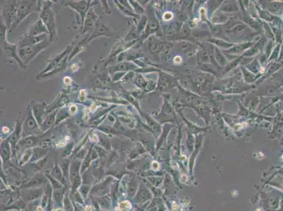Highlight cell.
<instances>
[{
  "label": "cell",
  "mask_w": 283,
  "mask_h": 211,
  "mask_svg": "<svg viewBox=\"0 0 283 211\" xmlns=\"http://www.w3.org/2000/svg\"><path fill=\"white\" fill-rule=\"evenodd\" d=\"M63 205L64 210L65 211H75L73 202H71V199H70V196H69L68 194L66 193L65 194V196H64Z\"/></svg>",
  "instance_id": "cell-31"
},
{
  "label": "cell",
  "mask_w": 283,
  "mask_h": 211,
  "mask_svg": "<svg viewBox=\"0 0 283 211\" xmlns=\"http://www.w3.org/2000/svg\"><path fill=\"white\" fill-rule=\"evenodd\" d=\"M173 15L171 12H166V13H165L164 15V19L165 21H169L171 19V18H173Z\"/></svg>",
  "instance_id": "cell-38"
},
{
  "label": "cell",
  "mask_w": 283,
  "mask_h": 211,
  "mask_svg": "<svg viewBox=\"0 0 283 211\" xmlns=\"http://www.w3.org/2000/svg\"><path fill=\"white\" fill-rule=\"evenodd\" d=\"M57 189V190L53 191V200L58 204H63L64 196H65V191H63L62 189Z\"/></svg>",
  "instance_id": "cell-26"
},
{
  "label": "cell",
  "mask_w": 283,
  "mask_h": 211,
  "mask_svg": "<svg viewBox=\"0 0 283 211\" xmlns=\"http://www.w3.org/2000/svg\"><path fill=\"white\" fill-rule=\"evenodd\" d=\"M82 185V177L81 174H79L77 177L74 179V180L71 181V192L70 196H73L75 192L78 190L80 186Z\"/></svg>",
  "instance_id": "cell-25"
},
{
  "label": "cell",
  "mask_w": 283,
  "mask_h": 211,
  "mask_svg": "<svg viewBox=\"0 0 283 211\" xmlns=\"http://www.w3.org/2000/svg\"><path fill=\"white\" fill-rule=\"evenodd\" d=\"M33 113L35 117L37 123L41 126L44 121V117L45 115V108L42 105H36L33 108Z\"/></svg>",
  "instance_id": "cell-15"
},
{
  "label": "cell",
  "mask_w": 283,
  "mask_h": 211,
  "mask_svg": "<svg viewBox=\"0 0 283 211\" xmlns=\"http://www.w3.org/2000/svg\"><path fill=\"white\" fill-rule=\"evenodd\" d=\"M44 194L43 189L34 188L30 189L27 194V200L29 202H32L40 199Z\"/></svg>",
  "instance_id": "cell-18"
},
{
  "label": "cell",
  "mask_w": 283,
  "mask_h": 211,
  "mask_svg": "<svg viewBox=\"0 0 283 211\" xmlns=\"http://www.w3.org/2000/svg\"><path fill=\"white\" fill-rule=\"evenodd\" d=\"M51 175H52L54 178H55L56 180L59 181L61 183H62L63 185H66V183H67L68 181L66 180L65 177H64L62 170H61L60 166H58L57 163H54V166H53L52 171H51Z\"/></svg>",
  "instance_id": "cell-16"
},
{
  "label": "cell",
  "mask_w": 283,
  "mask_h": 211,
  "mask_svg": "<svg viewBox=\"0 0 283 211\" xmlns=\"http://www.w3.org/2000/svg\"><path fill=\"white\" fill-rule=\"evenodd\" d=\"M136 190H137V185H136V181L135 180L134 178H132L131 180H130L129 184H128V196H131L132 197L134 196Z\"/></svg>",
  "instance_id": "cell-32"
},
{
  "label": "cell",
  "mask_w": 283,
  "mask_h": 211,
  "mask_svg": "<svg viewBox=\"0 0 283 211\" xmlns=\"http://www.w3.org/2000/svg\"><path fill=\"white\" fill-rule=\"evenodd\" d=\"M60 167L63 174L64 177L67 181H70V161H65L60 165Z\"/></svg>",
  "instance_id": "cell-29"
},
{
  "label": "cell",
  "mask_w": 283,
  "mask_h": 211,
  "mask_svg": "<svg viewBox=\"0 0 283 211\" xmlns=\"http://www.w3.org/2000/svg\"><path fill=\"white\" fill-rule=\"evenodd\" d=\"M77 111V107L76 106H71L69 109V113L71 115H73L76 113Z\"/></svg>",
  "instance_id": "cell-39"
},
{
  "label": "cell",
  "mask_w": 283,
  "mask_h": 211,
  "mask_svg": "<svg viewBox=\"0 0 283 211\" xmlns=\"http://www.w3.org/2000/svg\"><path fill=\"white\" fill-rule=\"evenodd\" d=\"M181 61V58L180 57H177L175 58V63H180Z\"/></svg>",
  "instance_id": "cell-40"
},
{
  "label": "cell",
  "mask_w": 283,
  "mask_h": 211,
  "mask_svg": "<svg viewBox=\"0 0 283 211\" xmlns=\"http://www.w3.org/2000/svg\"><path fill=\"white\" fill-rule=\"evenodd\" d=\"M92 161H94V158H93L92 156V149L90 148V149L88 151V153L87 154L86 156H85V159L83 162H82V164L81 165V174L82 175L85 172V171L86 170L88 167H90V164H91V162Z\"/></svg>",
  "instance_id": "cell-20"
},
{
  "label": "cell",
  "mask_w": 283,
  "mask_h": 211,
  "mask_svg": "<svg viewBox=\"0 0 283 211\" xmlns=\"http://www.w3.org/2000/svg\"><path fill=\"white\" fill-rule=\"evenodd\" d=\"M54 211H65V210H64L63 208H56V209L54 210Z\"/></svg>",
  "instance_id": "cell-41"
},
{
  "label": "cell",
  "mask_w": 283,
  "mask_h": 211,
  "mask_svg": "<svg viewBox=\"0 0 283 211\" xmlns=\"http://www.w3.org/2000/svg\"><path fill=\"white\" fill-rule=\"evenodd\" d=\"M97 202L99 204V207H100L101 209L104 210H108L109 209H110L111 200L109 199L107 196H103L100 198V199H98Z\"/></svg>",
  "instance_id": "cell-28"
},
{
  "label": "cell",
  "mask_w": 283,
  "mask_h": 211,
  "mask_svg": "<svg viewBox=\"0 0 283 211\" xmlns=\"http://www.w3.org/2000/svg\"><path fill=\"white\" fill-rule=\"evenodd\" d=\"M9 140L2 141L1 144V158L4 165H8L11 157V148Z\"/></svg>",
  "instance_id": "cell-12"
},
{
  "label": "cell",
  "mask_w": 283,
  "mask_h": 211,
  "mask_svg": "<svg viewBox=\"0 0 283 211\" xmlns=\"http://www.w3.org/2000/svg\"><path fill=\"white\" fill-rule=\"evenodd\" d=\"M45 176L48 180L49 181V182L52 185V187L53 188L54 190H57V189H61L64 187V185L61 183L59 181H58L57 180H56L55 178H54L51 175V172H46L45 173Z\"/></svg>",
  "instance_id": "cell-23"
},
{
  "label": "cell",
  "mask_w": 283,
  "mask_h": 211,
  "mask_svg": "<svg viewBox=\"0 0 283 211\" xmlns=\"http://www.w3.org/2000/svg\"><path fill=\"white\" fill-rule=\"evenodd\" d=\"M71 198L72 197H73L74 198V200H75V201H76V203H78V204H84V199H83V197L82 196V195L80 194V192L78 191H77L75 192V194L73 196H71Z\"/></svg>",
  "instance_id": "cell-35"
},
{
  "label": "cell",
  "mask_w": 283,
  "mask_h": 211,
  "mask_svg": "<svg viewBox=\"0 0 283 211\" xmlns=\"http://www.w3.org/2000/svg\"><path fill=\"white\" fill-rule=\"evenodd\" d=\"M97 20V16L94 12L92 8H91L89 11H88L87 14L86 15L85 19V24H84V33H88V32H91L94 27L96 21Z\"/></svg>",
  "instance_id": "cell-10"
},
{
  "label": "cell",
  "mask_w": 283,
  "mask_h": 211,
  "mask_svg": "<svg viewBox=\"0 0 283 211\" xmlns=\"http://www.w3.org/2000/svg\"><path fill=\"white\" fill-rule=\"evenodd\" d=\"M66 4H68L69 7L73 8L74 10L78 11L80 15L81 16L82 21H84L85 16H86L87 14V11L89 9L90 2L87 1H79V2H73V1H67L66 2Z\"/></svg>",
  "instance_id": "cell-6"
},
{
  "label": "cell",
  "mask_w": 283,
  "mask_h": 211,
  "mask_svg": "<svg viewBox=\"0 0 283 211\" xmlns=\"http://www.w3.org/2000/svg\"><path fill=\"white\" fill-rule=\"evenodd\" d=\"M111 181H112V177H109L106 179V180L104 181V182H101L100 184H97V185L94 186L91 189L90 194H95L99 193V192H101V191H103L104 190H105L106 187H107L108 184L110 183Z\"/></svg>",
  "instance_id": "cell-21"
},
{
  "label": "cell",
  "mask_w": 283,
  "mask_h": 211,
  "mask_svg": "<svg viewBox=\"0 0 283 211\" xmlns=\"http://www.w3.org/2000/svg\"><path fill=\"white\" fill-rule=\"evenodd\" d=\"M120 207L123 208V209H130L131 208V204L128 201H124L121 203Z\"/></svg>",
  "instance_id": "cell-37"
},
{
  "label": "cell",
  "mask_w": 283,
  "mask_h": 211,
  "mask_svg": "<svg viewBox=\"0 0 283 211\" xmlns=\"http://www.w3.org/2000/svg\"><path fill=\"white\" fill-rule=\"evenodd\" d=\"M49 33L46 26L44 25V23L42 22L41 19H39L37 21V22L34 24L33 25H32V27L29 30V32L27 35L28 36H38L42 34H47Z\"/></svg>",
  "instance_id": "cell-9"
},
{
  "label": "cell",
  "mask_w": 283,
  "mask_h": 211,
  "mask_svg": "<svg viewBox=\"0 0 283 211\" xmlns=\"http://www.w3.org/2000/svg\"><path fill=\"white\" fill-rule=\"evenodd\" d=\"M39 125L37 123L35 117L33 113L31 111H29L28 116L26 117V121L23 123V132H28V131L33 130L38 128Z\"/></svg>",
  "instance_id": "cell-11"
},
{
  "label": "cell",
  "mask_w": 283,
  "mask_h": 211,
  "mask_svg": "<svg viewBox=\"0 0 283 211\" xmlns=\"http://www.w3.org/2000/svg\"><path fill=\"white\" fill-rule=\"evenodd\" d=\"M36 2L35 1H18L17 16L11 29H14L17 27L18 24L30 13L40 10Z\"/></svg>",
  "instance_id": "cell-3"
},
{
  "label": "cell",
  "mask_w": 283,
  "mask_h": 211,
  "mask_svg": "<svg viewBox=\"0 0 283 211\" xmlns=\"http://www.w3.org/2000/svg\"><path fill=\"white\" fill-rule=\"evenodd\" d=\"M80 194L82 195V196L83 197L84 199H87V194L89 193L90 191H91L90 189V185H87V184H82V185L80 186V188L78 190Z\"/></svg>",
  "instance_id": "cell-33"
},
{
  "label": "cell",
  "mask_w": 283,
  "mask_h": 211,
  "mask_svg": "<svg viewBox=\"0 0 283 211\" xmlns=\"http://www.w3.org/2000/svg\"><path fill=\"white\" fill-rule=\"evenodd\" d=\"M49 40H44L41 43L35 45H28L23 47H18V56L25 66L28 65L30 61L35 57L42 50L44 49L50 44Z\"/></svg>",
  "instance_id": "cell-2"
},
{
  "label": "cell",
  "mask_w": 283,
  "mask_h": 211,
  "mask_svg": "<svg viewBox=\"0 0 283 211\" xmlns=\"http://www.w3.org/2000/svg\"><path fill=\"white\" fill-rule=\"evenodd\" d=\"M33 155V149H27L24 152L22 158L19 161L20 165H23L28 161H30V159Z\"/></svg>",
  "instance_id": "cell-30"
},
{
  "label": "cell",
  "mask_w": 283,
  "mask_h": 211,
  "mask_svg": "<svg viewBox=\"0 0 283 211\" xmlns=\"http://www.w3.org/2000/svg\"><path fill=\"white\" fill-rule=\"evenodd\" d=\"M47 161L48 158L45 157L38 161L33 163H32V168H33L34 172H39L41 170H42V168L44 167L45 165H47Z\"/></svg>",
  "instance_id": "cell-27"
},
{
  "label": "cell",
  "mask_w": 283,
  "mask_h": 211,
  "mask_svg": "<svg viewBox=\"0 0 283 211\" xmlns=\"http://www.w3.org/2000/svg\"><path fill=\"white\" fill-rule=\"evenodd\" d=\"M22 122L23 121L18 120L16 122V127L14 132H13V134L11 135V137L9 139V142L12 145H13V147H14L16 144L17 143V141L19 140V138L21 137V132H22V127L23 126V125H22Z\"/></svg>",
  "instance_id": "cell-14"
},
{
  "label": "cell",
  "mask_w": 283,
  "mask_h": 211,
  "mask_svg": "<svg viewBox=\"0 0 283 211\" xmlns=\"http://www.w3.org/2000/svg\"><path fill=\"white\" fill-rule=\"evenodd\" d=\"M47 152L48 150H47V149L40 147L34 148L33 149V155H32V158L30 162L35 163L44 158L46 157Z\"/></svg>",
  "instance_id": "cell-17"
},
{
  "label": "cell",
  "mask_w": 283,
  "mask_h": 211,
  "mask_svg": "<svg viewBox=\"0 0 283 211\" xmlns=\"http://www.w3.org/2000/svg\"><path fill=\"white\" fill-rule=\"evenodd\" d=\"M72 49H73V46H72V45H70V46H68L65 50H64V52L61 53L59 55L57 56V57L53 58V59L49 63H48V66H47L46 68H45L44 70L42 72L40 75H43L45 73L47 74L48 73H49V72H51V71H53L54 69L57 68V66L59 65L61 61H63V58L66 57V56L68 55V54L70 53Z\"/></svg>",
  "instance_id": "cell-5"
},
{
  "label": "cell",
  "mask_w": 283,
  "mask_h": 211,
  "mask_svg": "<svg viewBox=\"0 0 283 211\" xmlns=\"http://www.w3.org/2000/svg\"><path fill=\"white\" fill-rule=\"evenodd\" d=\"M47 181V179L46 177V176L40 174V173H37V174H36L35 176H34L27 184H25V185H23L22 188L24 189L37 188V186H39L42 185V184H46Z\"/></svg>",
  "instance_id": "cell-8"
},
{
  "label": "cell",
  "mask_w": 283,
  "mask_h": 211,
  "mask_svg": "<svg viewBox=\"0 0 283 211\" xmlns=\"http://www.w3.org/2000/svg\"><path fill=\"white\" fill-rule=\"evenodd\" d=\"M95 151H97V153L98 154V156H100V157H105L106 156V151L102 147L95 146Z\"/></svg>",
  "instance_id": "cell-36"
},
{
  "label": "cell",
  "mask_w": 283,
  "mask_h": 211,
  "mask_svg": "<svg viewBox=\"0 0 283 211\" xmlns=\"http://www.w3.org/2000/svg\"><path fill=\"white\" fill-rule=\"evenodd\" d=\"M81 165L80 161H75L71 164L70 181H72L79 174H81Z\"/></svg>",
  "instance_id": "cell-19"
},
{
  "label": "cell",
  "mask_w": 283,
  "mask_h": 211,
  "mask_svg": "<svg viewBox=\"0 0 283 211\" xmlns=\"http://www.w3.org/2000/svg\"><path fill=\"white\" fill-rule=\"evenodd\" d=\"M2 46H3L4 50L6 52L7 54L12 57L13 59H14L16 62L18 63V65L20 66V67L23 68H26V66L24 65L22 61L21 60V58L18 56V48L16 44H11L8 42H2Z\"/></svg>",
  "instance_id": "cell-7"
},
{
  "label": "cell",
  "mask_w": 283,
  "mask_h": 211,
  "mask_svg": "<svg viewBox=\"0 0 283 211\" xmlns=\"http://www.w3.org/2000/svg\"><path fill=\"white\" fill-rule=\"evenodd\" d=\"M97 26L96 27V30H95V33L97 32V34H95V35H92L91 39L94 38V37H97V36H100V35H107V36H110L111 35V33L110 31H109V29L106 27L103 24H98L97 25Z\"/></svg>",
  "instance_id": "cell-24"
},
{
  "label": "cell",
  "mask_w": 283,
  "mask_h": 211,
  "mask_svg": "<svg viewBox=\"0 0 283 211\" xmlns=\"http://www.w3.org/2000/svg\"><path fill=\"white\" fill-rule=\"evenodd\" d=\"M18 1H8L4 5L2 9L5 25L7 28H12L17 16Z\"/></svg>",
  "instance_id": "cell-4"
},
{
  "label": "cell",
  "mask_w": 283,
  "mask_h": 211,
  "mask_svg": "<svg viewBox=\"0 0 283 211\" xmlns=\"http://www.w3.org/2000/svg\"><path fill=\"white\" fill-rule=\"evenodd\" d=\"M40 19L46 26L49 34V40L51 43L55 42L58 39V34L56 27L55 16L54 12L51 8V4L47 2L45 4L41 10Z\"/></svg>",
  "instance_id": "cell-1"
},
{
  "label": "cell",
  "mask_w": 283,
  "mask_h": 211,
  "mask_svg": "<svg viewBox=\"0 0 283 211\" xmlns=\"http://www.w3.org/2000/svg\"><path fill=\"white\" fill-rule=\"evenodd\" d=\"M57 113V111L54 112L52 114H50L49 116H47L46 117V119L44 120V121L43 122V124L41 125L42 127V132H46V131L52 126L53 123L55 121V115Z\"/></svg>",
  "instance_id": "cell-22"
},
{
  "label": "cell",
  "mask_w": 283,
  "mask_h": 211,
  "mask_svg": "<svg viewBox=\"0 0 283 211\" xmlns=\"http://www.w3.org/2000/svg\"><path fill=\"white\" fill-rule=\"evenodd\" d=\"M85 211H92V208L90 207V206L86 207V209H85Z\"/></svg>",
  "instance_id": "cell-42"
},
{
  "label": "cell",
  "mask_w": 283,
  "mask_h": 211,
  "mask_svg": "<svg viewBox=\"0 0 283 211\" xmlns=\"http://www.w3.org/2000/svg\"><path fill=\"white\" fill-rule=\"evenodd\" d=\"M39 138L36 136H29V137H25L19 141V145L22 147L27 149H32L35 147L37 145V144L39 142Z\"/></svg>",
  "instance_id": "cell-13"
},
{
  "label": "cell",
  "mask_w": 283,
  "mask_h": 211,
  "mask_svg": "<svg viewBox=\"0 0 283 211\" xmlns=\"http://www.w3.org/2000/svg\"><path fill=\"white\" fill-rule=\"evenodd\" d=\"M73 144L72 143L68 144L67 145H66L65 147H64L63 149L62 156L63 158H66L68 156H70V154H71V151H72V150H73Z\"/></svg>",
  "instance_id": "cell-34"
}]
</instances>
